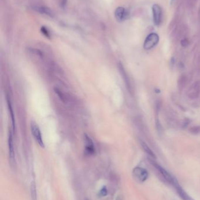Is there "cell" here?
I'll return each instance as SVG.
<instances>
[{
  "label": "cell",
  "instance_id": "obj_1",
  "mask_svg": "<svg viewBox=\"0 0 200 200\" xmlns=\"http://www.w3.org/2000/svg\"><path fill=\"white\" fill-rule=\"evenodd\" d=\"M149 161L150 163L154 167L155 169L157 170V171L160 174L161 176L163 177V178L168 183L172 184L173 186H176L177 184H178L177 180L165 169H164L163 167H161L160 164H159L155 162L153 159H149Z\"/></svg>",
  "mask_w": 200,
  "mask_h": 200
},
{
  "label": "cell",
  "instance_id": "obj_2",
  "mask_svg": "<svg viewBox=\"0 0 200 200\" xmlns=\"http://www.w3.org/2000/svg\"><path fill=\"white\" fill-rule=\"evenodd\" d=\"M159 42V36L156 33H151L146 37L143 47L146 50H150L155 47Z\"/></svg>",
  "mask_w": 200,
  "mask_h": 200
},
{
  "label": "cell",
  "instance_id": "obj_3",
  "mask_svg": "<svg viewBox=\"0 0 200 200\" xmlns=\"http://www.w3.org/2000/svg\"><path fill=\"white\" fill-rule=\"evenodd\" d=\"M31 129L32 134L34 136L36 142L41 147H44L45 145L42 139V136L41 135V132L39 129V126L35 122H32L31 124Z\"/></svg>",
  "mask_w": 200,
  "mask_h": 200
},
{
  "label": "cell",
  "instance_id": "obj_4",
  "mask_svg": "<svg viewBox=\"0 0 200 200\" xmlns=\"http://www.w3.org/2000/svg\"><path fill=\"white\" fill-rule=\"evenodd\" d=\"M133 176L139 182H144L148 177V173L145 169L136 167L133 170Z\"/></svg>",
  "mask_w": 200,
  "mask_h": 200
},
{
  "label": "cell",
  "instance_id": "obj_5",
  "mask_svg": "<svg viewBox=\"0 0 200 200\" xmlns=\"http://www.w3.org/2000/svg\"><path fill=\"white\" fill-rule=\"evenodd\" d=\"M200 94V83L199 81H196L194 82L191 86L188 89L187 95V97L192 99L194 100L197 99Z\"/></svg>",
  "mask_w": 200,
  "mask_h": 200
},
{
  "label": "cell",
  "instance_id": "obj_6",
  "mask_svg": "<svg viewBox=\"0 0 200 200\" xmlns=\"http://www.w3.org/2000/svg\"><path fill=\"white\" fill-rule=\"evenodd\" d=\"M8 151H9V157L10 160V163L12 166L15 167L16 164L15 155L13 136H12V133L11 131H10L9 135H8Z\"/></svg>",
  "mask_w": 200,
  "mask_h": 200
},
{
  "label": "cell",
  "instance_id": "obj_7",
  "mask_svg": "<svg viewBox=\"0 0 200 200\" xmlns=\"http://www.w3.org/2000/svg\"><path fill=\"white\" fill-rule=\"evenodd\" d=\"M128 11L122 7H119L116 9L114 11V16L118 22H122L127 20L129 17Z\"/></svg>",
  "mask_w": 200,
  "mask_h": 200
},
{
  "label": "cell",
  "instance_id": "obj_8",
  "mask_svg": "<svg viewBox=\"0 0 200 200\" xmlns=\"http://www.w3.org/2000/svg\"><path fill=\"white\" fill-rule=\"evenodd\" d=\"M153 21L156 26H159L161 22L162 11L160 6L158 4H154L152 7Z\"/></svg>",
  "mask_w": 200,
  "mask_h": 200
},
{
  "label": "cell",
  "instance_id": "obj_9",
  "mask_svg": "<svg viewBox=\"0 0 200 200\" xmlns=\"http://www.w3.org/2000/svg\"><path fill=\"white\" fill-rule=\"evenodd\" d=\"M85 152L88 155H92L95 153V148L91 138L86 134L85 135Z\"/></svg>",
  "mask_w": 200,
  "mask_h": 200
},
{
  "label": "cell",
  "instance_id": "obj_10",
  "mask_svg": "<svg viewBox=\"0 0 200 200\" xmlns=\"http://www.w3.org/2000/svg\"><path fill=\"white\" fill-rule=\"evenodd\" d=\"M174 187L177 190L178 194L179 195L180 197L182 199V200H195L182 189V188L180 186L179 183H178V184H177Z\"/></svg>",
  "mask_w": 200,
  "mask_h": 200
},
{
  "label": "cell",
  "instance_id": "obj_11",
  "mask_svg": "<svg viewBox=\"0 0 200 200\" xmlns=\"http://www.w3.org/2000/svg\"><path fill=\"white\" fill-rule=\"evenodd\" d=\"M188 82V78L185 74H181L177 80V86L180 91H182L185 88Z\"/></svg>",
  "mask_w": 200,
  "mask_h": 200
},
{
  "label": "cell",
  "instance_id": "obj_12",
  "mask_svg": "<svg viewBox=\"0 0 200 200\" xmlns=\"http://www.w3.org/2000/svg\"><path fill=\"white\" fill-rule=\"evenodd\" d=\"M34 9L38 12L48 15L50 16V17H53L54 16L53 11L48 7H46L44 6H35L34 7Z\"/></svg>",
  "mask_w": 200,
  "mask_h": 200
},
{
  "label": "cell",
  "instance_id": "obj_13",
  "mask_svg": "<svg viewBox=\"0 0 200 200\" xmlns=\"http://www.w3.org/2000/svg\"><path fill=\"white\" fill-rule=\"evenodd\" d=\"M7 105H8V111L10 112V114L11 115V122H12V129L13 132H15V129H16V126H15V116H14V114L13 111V109L12 107L11 103L10 101V98H8V97H7Z\"/></svg>",
  "mask_w": 200,
  "mask_h": 200
},
{
  "label": "cell",
  "instance_id": "obj_14",
  "mask_svg": "<svg viewBox=\"0 0 200 200\" xmlns=\"http://www.w3.org/2000/svg\"><path fill=\"white\" fill-rule=\"evenodd\" d=\"M140 144H141V146L143 149L144 150V151L146 153V154L147 155H148L150 157H152V159H156V156L155 154L154 153V152L152 151V149L148 146V145L144 142L140 141Z\"/></svg>",
  "mask_w": 200,
  "mask_h": 200
},
{
  "label": "cell",
  "instance_id": "obj_15",
  "mask_svg": "<svg viewBox=\"0 0 200 200\" xmlns=\"http://www.w3.org/2000/svg\"><path fill=\"white\" fill-rule=\"evenodd\" d=\"M119 69H120V72L122 73V75L123 76V78L124 79V80L125 81V82H126V84L127 86V87L128 89V90L131 91V86H130V81H129V78L127 77V75L125 72V70L123 68V65L120 63L119 64Z\"/></svg>",
  "mask_w": 200,
  "mask_h": 200
},
{
  "label": "cell",
  "instance_id": "obj_16",
  "mask_svg": "<svg viewBox=\"0 0 200 200\" xmlns=\"http://www.w3.org/2000/svg\"><path fill=\"white\" fill-rule=\"evenodd\" d=\"M31 195L32 200H37V186L36 183L34 181H32L31 183Z\"/></svg>",
  "mask_w": 200,
  "mask_h": 200
},
{
  "label": "cell",
  "instance_id": "obj_17",
  "mask_svg": "<svg viewBox=\"0 0 200 200\" xmlns=\"http://www.w3.org/2000/svg\"><path fill=\"white\" fill-rule=\"evenodd\" d=\"M189 131L193 135L200 134V126H194L190 128Z\"/></svg>",
  "mask_w": 200,
  "mask_h": 200
},
{
  "label": "cell",
  "instance_id": "obj_18",
  "mask_svg": "<svg viewBox=\"0 0 200 200\" xmlns=\"http://www.w3.org/2000/svg\"><path fill=\"white\" fill-rule=\"evenodd\" d=\"M41 32L43 33V34L46 37V38H50V33H49V30H48V29L45 27V26H42L41 28Z\"/></svg>",
  "mask_w": 200,
  "mask_h": 200
},
{
  "label": "cell",
  "instance_id": "obj_19",
  "mask_svg": "<svg viewBox=\"0 0 200 200\" xmlns=\"http://www.w3.org/2000/svg\"><path fill=\"white\" fill-rule=\"evenodd\" d=\"M107 190L106 187L105 186L101 190V191H100L99 195L101 197H105L107 195Z\"/></svg>",
  "mask_w": 200,
  "mask_h": 200
},
{
  "label": "cell",
  "instance_id": "obj_20",
  "mask_svg": "<svg viewBox=\"0 0 200 200\" xmlns=\"http://www.w3.org/2000/svg\"><path fill=\"white\" fill-rule=\"evenodd\" d=\"M188 44H189V42H188V41L187 39H182L181 41V45L183 47L187 46L188 45Z\"/></svg>",
  "mask_w": 200,
  "mask_h": 200
},
{
  "label": "cell",
  "instance_id": "obj_21",
  "mask_svg": "<svg viewBox=\"0 0 200 200\" xmlns=\"http://www.w3.org/2000/svg\"><path fill=\"white\" fill-rule=\"evenodd\" d=\"M190 121L188 120H184L182 121V123L181 124L182 125V128H186L187 126V125H188Z\"/></svg>",
  "mask_w": 200,
  "mask_h": 200
},
{
  "label": "cell",
  "instance_id": "obj_22",
  "mask_svg": "<svg viewBox=\"0 0 200 200\" xmlns=\"http://www.w3.org/2000/svg\"><path fill=\"white\" fill-rule=\"evenodd\" d=\"M67 2H68V0H61V6L64 8L66 5V4H67Z\"/></svg>",
  "mask_w": 200,
  "mask_h": 200
},
{
  "label": "cell",
  "instance_id": "obj_23",
  "mask_svg": "<svg viewBox=\"0 0 200 200\" xmlns=\"http://www.w3.org/2000/svg\"><path fill=\"white\" fill-rule=\"evenodd\" d=\"M86 200H88V199H86Z\"/></svg>",
  "mask_w": 200,
  "mask_h": 200
},
{
  "label": "cell",
  "instance_id": "obj_24",
  "mask_svg": "<svg viewBox=\"0 0 200 200\" xmlns=\"http://www.w3.org/2000/svg\"></svg>",
  "mask_w": 200,
  "mask_h": 200
}]
</instances>
